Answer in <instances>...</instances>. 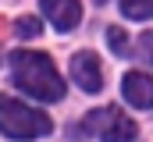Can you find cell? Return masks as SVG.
<instances>
[{
  "instance_id": "9",
  "label": "cell",
  "mask_w": 153,
  "mask_h": 142,
  "mask_svg": "<svg viewBox=\"0 0 153 142\" xmlns=\"http://www.w3.org/2000/svg\"><path fill=\"white\" fill-rule=\"evenodd\" d=\"M36 32H43V21L39 18H18L14 21V36L18 39H29V36H36Z\"/></svg>"
},
{
  "instance_id": "11",
  "label": "cell",
  "mask_w": 153,
  "mask_h": 142,
  "mask_svg": "<svg viewBox=\"0 0 153 142\" xmlns=\"http://www.w3.org/2000/svg\"><path fill=\"white\" fill-rule=\"evenodd\" d=\"M96 4H107V0H96Z\"/></svg>"
},
{
  "instance_id": "3",
  "label": "cell",
  "mask_w": 153,
  "mask_h": 142,
  "mask_svg": "<svg viewBox=\"0 0 153 142\" xmlns=\"http://www.w3.org/2000/svg\"><path fill=\"white\" fill-rule=\"evenodd\" d=\"M82 135H93L100 142H128V139H135V121L125 117L117 106H100V110L85 114Z\"/></svg>"
},
{
  "instance_id": "5",
  "label": "cell",
  "mask_w": 153,
  "mask_h": 142,
  "mask_svg": "<svg viewBox=\"0 0 153 142\" xmlns=\"http://www.w3.org/2000/svg\"><path fill=\"white\" fill-rule=\"evenodd\" d=\"M43 4V14L53 21L57 32H71L78 21H82V7L78 0H39Z\"/></svg>"
},
{
  "instance_id": "2",
  "label": "cell",
  "mask_w": 153,
  "mask_h": 142,
  "mask_svg": "<svg viewBox=\"0 0 153 142\" xmlns=\"http://www.w3.org/2000/svg\"><path fill=\"white\" fill-rule=\"evenodd\" d=\"M0 132L7 139L29 142V139H39V135L50 132V117L43 110L25 106L22 100H14V96H0Z\"/></svg>"
},
{
  "instance_id": "8",
  "label": "cell",
  "mask_w": 153,
  "mask_h": 142,
  "mask_svg": "<svg viewBox=\"0 0 153 142\" xmlns=\"http://www.w3.org/2000/svg\"><path fill=\"white\" fill-rule=\"evenodd\" d=\"M107 43H111V50H114L117 57H125V53H128V36H125V29L111 25V29H107Z\"/></svg>"
},
{
  "instance_id": "4",
  "label": "cell",
  "mask_w": 153,
  "mask_h": 142,
  "mask_svg": "<svg viewBox=\"0 0 153 142\" xmlns=\"http://www.w3.org/2000/svg\"><path fill=\"white\" fill-rule=\"evenodd\" d=\"M71 78H75L85 92H100V89H103V68H100V57L89 53V50L75 53V57H71Z\"/></svg>"
},
{
  "instance_id": "1",
  "label": "cell",
  "mask_w": 153,
  "mask_h": 142,
  "mask_svg": "<svg viewBox=\"0 0 153 142\" xmlns=\"http://www.w3.org/2000/svg\"><path fill=\"white\" fill-rule=\"evenodd\" d=\"M11 75H14V85L36 100H46V103L64 100V78L57 75L53 61L39 50H14L11 53Z\"/></svg>"
},
{
  "instance_id": "7",
  "label": "cell",
  "mask_w": 153,
  "mask_h": 142,
  "mask_svg": "<svg viewBox=\"0 0 153 142\" xmlns=\"http://www.w3.org/2000/svg\"><path fill=\"white\" fill-rule=\"evenodd\" d=\"M121 11L128 18H153V0H121Z\"/></svg>"
},
{
  "instance_id": "10",
  "label": "cell",
  "mask_w": 153,
  "mask_h": 142,
  "mask_svg": "<svg viewBox=\"0 0 153 142\" xmlns=\"http://www.w3.org/2000/svg\"><path fill=\"white\" fill-rule=\"evenodd\" d=\"M139 57H143L146 64H153V32H143V36H139Z\"/></svg>"
},
{
  "instance_id": "6",
  "label": "cell",
  "mask_w": 153,
  "mask_h": 142,
  "mask_svg": "<svg viewBox=\"0 0 153 142\" xmlns=\"http://www.w3.org/2000/svg\"><path fill=\"white\" fill-rule=\"evenodd\" d=\"M121 92H125V100L132 106H153V78L146 71H128L125 78H121Z\"/></svg>"
}]
</instances>
